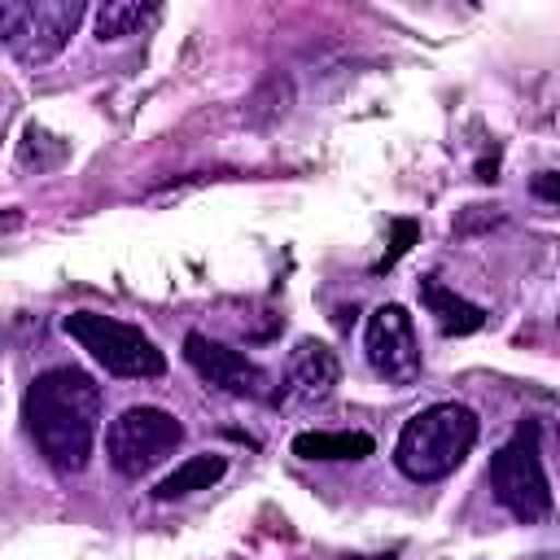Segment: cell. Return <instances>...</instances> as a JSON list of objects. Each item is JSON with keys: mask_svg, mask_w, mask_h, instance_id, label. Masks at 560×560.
I'll return each mask as SVG.
<instances>
[{"mask_svg": "<svg viewBox=\"0 0 560 560\" xmlns=\"http://www.w3.org/2000/svg\"><path fill=\"white\" fill-rule=\"evenodd\" d=\"M416 293H420V306L433 315V324H438L446 337H468V332H477V328L486 324V311H481L477 302L459 298V293H455L451 284H442L438 276H420Z\"/></svg>", "mask_w": 560, "mask_h": 560, "instance_id": "10", "label": "cell"}, {"mask_svg": "<svg viewBox=\"0 0 560 560\" xmlns=\"http://www.w3.org/2000/svg\"><path fill=\"white\" fill-rule=\"evenodd\" d=\"M490 490L499 499V508H508L521 525H534L551 512V486L542 472V455H538V429L521 424L512 433V442H503L490 455Z\"/></svg>", "mask_w": 560, "mask_h": 560, "instance_id": "4", "label": "cell"}, {"mask_svg": "<svg viewBox=\"0 0 560 560\" xmlns=\"http://www.w3.org/2000/svg\"><path fill=\"white\" fill-rule=\"evenodd\" d=\"M376 451L372 433L363 429H306L293 438V455L302 459H324V464H341V459H368Z\"/></svg>", "mask_w": 560, "mask_h": 560, "instance_id": "11", "label": "cell"}, {"mask_svg": "<svg viewBox=\"0 0 560 560\" xmlns=\"http://www.w3.org/2000/svg\"><path fill=\"white\" fill-rule=\"evenodd\" d=\"M472 442H477V416L464 402H433L402 424L394 442V464L411 481H442L468 459Z\"/></svg>", "mask_w": 560, "mask_h": 560, "instance_id": "2", "label": "cell"}, {"mask_svg": "<svg viewBox=\"0 0 560 560\" xmlns=\"http://www.w3.org/2000/svg\"><path fill=\"white\" fill-rule=\"evenodd\" d=\"M534 197H542V201H551V206H560V171H542V175H534Z\"/></svg>", "mask_w": 560, "mask_h": 560, "instance_id": "16", "label": "cell"}, {"mask_svg": "<svg viewBox=\"0 0 560 560\" xmlns=\"http://www.w3.org/2000/svg\"><path fill=\"white\" fill-rule=\"evenodd\" d=\"M153 18V4H140V0H109L96 9V39H122L131 35L136 26H144Z\"/></svg>", "mask_w": 560, "mask_h": 560, "instance_id": "13", "label": "cell"}, {"mask_svg": "<svg viewBox=\"0 0 560 560\" xmlns=\"http://www.w3.org/2000/svg\"><path fill=\"white\" fill-rule=\"evenodd\" d=\"M363 354L372 363V372L389 385H411L420 376V341H416V324L411 315L389 302L376 306L363 324Z\"/></svg>", "mask_w": 560, "mask_h": 560, "instance_id": "7", "label": "cell"}, {"mask_svg": "<svg viewBox=\"0 0 560 560\" xmlns=\"http://www.w3.org/2000/svg\"><path fill=\"white\" fill-rule=\"evenodd\" d=\"M26 429L57 472H83L101 429V385L83 368H48L26 389Z\"/></svg>", "mask_w": 560, "mask_h": 560, "instance_id": "1", "label": "cell"}, {"mask_svg": "<svg viewBox=\"0 0 560 560\" xmlns=\"http://www.w3.org/2000/svg\"><path fill=\"white\" fill-rule=\"evenodd\" d=\"M66 153H70V144H66L61 136L35 127V122H31V127L22 131V140H18V162H22V166H35V171H52V166H61Z\"/></svg>", "mask_w": 560, "mask_h": 560, "instance_id": "14", "label": "cell"}, {"mask_svg": "<svg viewBox=\"0 0 560 560\" xmlns=\"http://www.w3.org/2000/svg\"><path fill=\"white\" fill-rule=\"evenodd\" d=\"M228 472V459L223 455H188L184 464H175V472H166L158 481V499H184V494H197V490H210L219 477Z\"/></svg>", "mask_w": 560, "mask_h": 560, "instance_id": "12", "label": "cell"}, {"mask_svg": "<svg viewBox=\"0 0 560 560\" xmlns=\"http://www.w3.org/2000/svg\"><path fill=\"white\" fill-rule=\"evenodd\" d=\"M416 236H420V223L416 219H394V241H389V249H385V258L376 262V271H389L411 245H416Z\"/></svg>", "mask_w": 560, "mask_h": 560, "instance_id": "15", "label": "cell"}, {"mask_svg": "<svg viewBox=\"0 0 560 560\" xmlns=\"http://www.w3.org/2000/svg\"><path fill=\"white\" fill-rule=\"evenodd\" d=\"M184 359L206 385H214L232 398H267V385H271L267 372L254 359H245L241 350H232L223 341H210L206 332L184 337Z\"/></svg>", "mask_w": 560, "mask_h": 560, "instance_id": "8", "label": "cell"}, {"mask_svg": "<svg viewBox=\"0 0 560 560\" xmlns=\"http://www.w3.org/2000/svg\"><path fill=\"white\" fill-rule=\"evenodd\" d=\"M83 13H88L83 0H4L0 4V39L13 61L48 66L70 44Z\"/></svg>", "mask_w": 560, "mask_h": 560, "instance_id": "3", "label": "cell"}, {"mask_svg": "<svg viewBox=\"0 0 560 560\" xmlns=\"http://www.w3.org/2000/svg\"><path fill=\"white\" fill-rule=\"evenodd\" d=\"M337 376H341V363H337V354L324 341H298L293 354H289V363H284L280 402H289V407L324 402L332 394Z\"/></svg>", "mask_w": 560, "mask_h": 560, "instance_id": "9", "label": "cell"}, {"mask_svg": "<svg viewBox=\"0 0 560 560\" xmlns=\"http://www.w3.org/2000/svg\"><path fill=\"white\" fill-rule=\"evenodd\" d=\"M66 332H70L109 376L144 381V376H162V372H166V354H162L136 324H122V319H114V315L74 311V315H66Z\"/></svg>", "mask_w": 560, "mask_h": 560, "instance_id": "5", "label": "cell"}, {"mask_svg": "<svg viewBox=\"0 0 560 560\" xmlns=\"http://www.w3.org/2000/svg\"><path fill=\"white\" fill-rule=\"evenodd\" d=\"M184 442V424L162 411V407H127L118 420H109L105 429V455L114 464V472L122 477H144L158 464H166L175 455V446Z\"/></svg>", "mask_w": 560, "mask_h": 560, "instance_id": "6", "label": "cell"}]
</instances>
